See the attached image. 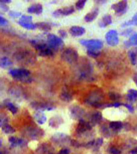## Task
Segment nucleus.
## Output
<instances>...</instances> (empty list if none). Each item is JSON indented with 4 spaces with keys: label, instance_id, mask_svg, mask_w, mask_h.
Listing matches in <instances>:
<instances>
[{
    "label": "nucleus",
    "instance_id": "f257e3e1",
    "mask_svg": "<svg viewBox=\"0 0 137 154\" xmlns=\"http://www.w3.org/2000/svg\"><path fill=\"white\" fill-rule=\"evenodd\" d=\"M9 75L14 80L17 81V82H20V83L30 84V83H33V81L31 72L25 68L9 69Z\"/></svg>",
    "mask_w": 137,
    "mask_h": 154
},
{
    "label": "nucleus",
    "instance_id": "f03ea898",
    "mask_svg": "<svg viewBox=\"0 0 137 154\" xmlns=\"http://www.w3.org/2000/svg\"><path fill=\"white\" fill-rule=\"evenodd\" d=\"M104 94L101 90L95 89L89 93V95L87 96L85 99V104L86 105L95 107V108H99L102 106V101H103Z\"/></svg>",
    "mask_w": 137,
    "mask_h": 154
},
{
    "label": "nucleus",
    "instance_id": "7ed1b4c3",
    "mask_svg": "<svg viewBox=\"0 0 137 154\" xmlns=\"http://www.w3.org/2000/svg\"><path fill=\"white\" fill-rule=\"evenodd\" d=\"M22 134L25 138L30 139V140H39L45 136V131L42 128L34 126V125H28L24 128Z\"/></svg>",
    "mask_w": 137,
    "mask_h": 154
},
{
    "label": "nucleus",
    "instance_id": "20e7f679",
    "mask_svg": "<svg viewBox=\"0 0 137 154\" xmlns=\"http://www.w3.org/2000/svg\"><path fill=\"white\" fill-rule=\"evenodd\" d=\"M14 59L16 60L17 63H20L22 65H31L36 62V54L31 53L30 51L24 49V51H20L14 54Z\"/></svg>",
    "mask_w": 137,
    "mask_h": 154
},
{
    "label": "nucleus",
    "instance_id": "39448f33",
    "mask_svg": "<svg viewBox=\"0 0 137 154\" xmlns=\"http://www.w3.org/2000/svg\"><path fill=\"white\" fill-rule=\"evenodd\" d=\"M61 57L66 63H70V65H75L79 60V54L76 49L72 48H67L62 51L61 54Z\"/></svg>",
    "mask_w": 137,
    "mask_h": 154
},
{
    "label": "nucleus",
    "instance_id": "423d86ee",
    "mask_svg": "<svg viewBox=\"0 0 137 154\" xmlns=\"http://www.w3.org/2000/svg\"><path fill=\"white\" fill-rule=\"evenodd\" d=\"M8 141L10 143V148L15 152H22L23 149L27 146V141L25 139L15 137V136H10L8 138Z\"/></svg>",
    "mask_w": 137,
    "mask_h": 154
},
{
    "label": "nucleus",
    "instance_id": "0eeeda50",
    "mask_svg": "<svg viewBox=\"0 0 137 154\" xmlns=\"http://www.w3.org/2000/svg\"><path fill=\"white\" fill-rule=\"evenodd\" d=\"M51 141L54 144L58 145V146L67 147L71 146L72 138L69 137L68 135L64 134V133H56V134H54L51 137Z\"/></svg>",
    "mask_w": 137,
    "mask_h": 154
},
{
    "label": "nucleus",
    "instance_id": "6e6552de",
    "mask_svg": "<svg viewBox=\"0 0 137 154\" xmlns=\"http://www.w3.org/2000/svg\"><path fill=\"white\" fill-rule=\"evenodd\" d=\"M46 43L51 48L52 51H58V49L62 48L64 46V42L60 36H57L54 34L48 33V37H46Z\"/></svg>",
    "mask_w": 137,
    "mask_h": 154
},
{
    "label": "nucleus",
    "instance_id": "1a4fd4ad",
    "mask_svg": "<svg viewBox=\"0 0 137 154\" xmlns=\"http://www.w3.org/2000/svg\"><path fill=\"white\" fill-rule=\"evenodd\" d=\"M8 94L12 99L16 101H22L23 99H25V91L22 87L17 86V85H13L12 87L9 88V91H8Z\"/></svg>",
    "mask_w": 137,
    "mask_h": 154
},
{
    "label": "nucleus",
    "instance_id": "9d476101",
    "mask_svg": "<svg viewBox=\"0 0 137 154\" xmlns=\"http://www.w3.org/2000/svg\"><path fill=\"white\" fill-rule=\"evenodd\" d=\"M30 107L33 108L36 111H52V110L56 109V106H54L51 103H48V102H31L30 103Z\"/></svg>",
    "mask_w": 137,
    "mask_h": 154
},
{
    "label": "nucleus",
    "instance_id": "9b49d317",
    "mask_svg": "<svg viewBox=\"0 0 137 154\" xmlns=\"http://www.w3.org/2000/svg\"><path fill=\"white\" fill-rule=\"evenodd\" d=\"M80 43L82 45L86 46L88 49L100 51V49L103 48V42L100 39H81Z\"/></svg>",
    "mask_w": 137,
    "mask_h": 154
},
{
    "label": "nucleus",
    "instance_id": "f8f14e48",
    "mask_svg": "<svg viewBox=\"0 0 137 154\" xmlns=\"http://www.w3.org/2000/svg\"><path fill=\"white\" fill-rule=\"evenodd\" d=\"M70 113H71V117L74 120L80 121L84 120L87 117V113L82 107L80 106H73L70 108Z\"/></svg>",
    "mask_w": 137,
    "mask_h": 154
},
{
    "label": "nucleus",
    "instance_id": "ddd939ff",
    "mask_svg": "<svg viewBox=\"0 0 137 154\" xmlns=\"http://www.w3.org/2000/svg\"><path fill=\"white\" fill-rule=\"evenodd\" d=\"M92 128H93V126L88 120H86V119H84V120H80L79 121V124H78L77 128H76V134H77L78 136L84 135L85 133L91 131Z\"/></svg>",
    "mask_w": 137,
    "mask_h": 154
},
{
    "label": "nucleus",
    "instance_id": "4468645a",
    "mask_svg": "<svg viewBox=\"0 0 137 154\" xmlns=\"http://www.w3.org/2000/svg\"><path fill=\"white\" fill-rule=\"evenodd\" d=\"M106 42L109 45L115 46L119 43V37H118V32L115 29H110L106 33Z\"/></svg>",
    "mask_w": 137,
    "mask_h": 154
},
{
    "label": "nucleus",
    "instance_id": "2eb2a0df",
    "mask_svg": "<svg viewBox=\"0 0 137 154\" xmlns=\"http://www.w3.org/2000/svg\"><path fill=\"white\" fill-rule=\"evenodd\" d=\"M127 0H121L118 3L112 5V9H114L117 15H123V14L127 11Z\"/></svg>",
    "mask_w": 137,
    "mask_h": 154
},
{
    "label": "nucleus",
    "instance_id": "dca6fc26",
    "mask_svg": "<svg viewBox=\"0 0 137 154\" xmlns=\"http://www.w3.org/2000/svg\"><path fill=\"white\" fill-rule=\"evenodd\" d=\"M37 154H52L54 153V148L49 143H42L36 148Z\"/></svg>",
    "mask_w": 137,
    "mask_h": 154
},
{
    "label": "nucleus",
    "instance_id": "f3484780",
    "mask_svg": "<svg viewBox=\"0 0 137 154\" xmlns=\"http://www.w3.org/2000/svg\"><path fill=\"white\" fill-rule=\"evenodd\" d=\"M74 11H75L74 6H68V7H65V8H60V9L54 11L52 14H54V17H61V16L70 15V14L74 13Z\"/></svg>",
    "mask_w": 137,
    "mask_h": 154
},
{
    "label": "nucleus",
    "instance_id": "a211bd4d",
    "mask_svg": "<svg viewBox=\"0 0 137 154\" xmlns=\"http://www.w3.org/2000/svg\"><path fill=\"white\" fill-rule=\"evenodd\" d=\"M87 117L89 119V122L91 123L92 126L94 125H97L99 123H101L102 120H103V116H102V113L101 112H94V113H91L90 115H87Z\"/></svg>",
    "mask_w": 137,
    "mask_h": 154
},
{
    "label": "nucleus",
    "instance_id": "6ab92c4d",
    "mask_svg": "<svg viewBox=\"0 0 137 154\" xmlns=\"http://www.w3.org/2000/svg\"><path fill=\"white\" fill-rule=\"evenodd\" d=\"M103 142H104L103 138H97V139H94V140L89 141L88 143L84 144V146H85L86 148H91V149L96 151V150H98L102 145H103Z\"/></svg>",
    "mask_w": 137,
    "mask_h": 154
},
{
    "label": "nucleus",
    "instance_id": "aec40b11",
    "mask_svg": "<svg viewBox=\"0 0 137 154\" xmlns=\"http://www.w3.org/2000/svg\"><path fill=\"white\" fill-rule=\"evenodd\" d=\"M60 99L63 102H66V103L72 102L74 97H73V93L71 92V90H69L68 88H64L60 94Z\"/></svg>",
    "mask_w": 137,
    "mask_h": 154
},
{
    "label": "nucleus",
    "instance_id": "412c9836",
    "mask_svg": "<svg viewBox=\"0 0 137 154\" xmlns=\"http://www.w3.org/2000/svg\"><path fill=\"white\" fill-rule=\"evenodd\" d=\"M63 123H64V119L61 117V116H54V117H51L48 121L49 126L51 128H54V129L59 128Z\"/></svg>",
    "mask_w": 137,
    "mask_h": 154
},
{
    "label": "nucleus",
    "instance_id": "4be33fe9",
    "mask_svg": "<svg viewBox=\"0 0 137 154\" xmlns=\"http://www.w3.org/2000/svg\"><path fill=\"white\" fill-rule=\"evenodd\" d=\"M3 106L6 107L13 115H16L17 112H18V107H17L14 103H12L10 99H6V100L3 101Z\"/></svg>",
    "mask_w": 137,
    "mask_h": 154
},
{
    "label": "nucleus",
    "instance_id": "5701e85b",
    "mask_svg": "<svg viewBox=\"0 0 137 154\" xmlns=\"http://www.w3.org/2000/svg\"><path fill=\"white\" fill-rule=\"evenodd\" d=\"M42 5L39 3H34L33 5H30V7L27 8V12L28 13H33V14H40L42 13Z\"/></svg>",
    "mask_w": 137,
    "mask_h": 154
},
{
    "label": "nucleus",
    "instance_id": "b1692460",
    "mask_svg": "<svg viewBox=\"0 0 137 154\" xmlns=\"http://www.w3.org/2000/svg\"><path fill=\"white\" fill-rule=\"evenodd\" d=\"M108 126L111 128L115 133H118L119 131H121V129H123L124 124H123V122H121V121H112V122H110Z\"/></svg>",
    "mask_w": 137,
    "mask_h": 154
},
{
    "label": "nucleus",
    "instance_id": "393cba45",
    "mask_svg": "<svg viewBox=\"0 0 137 154\" xmlns=\"http://www.w3.org/2000/svg\"><path fill=\"white\" fill-rule=\"evenodd\" d=\"M86 32V29L82 26H72L70 28V33L73 36H81Z\"/></svg>",
    "mask_w": 137,
    "mask_h": 154
},
{
    "label": "nucleus",
    "instance_id": "a878e982",
    "mask_svg": "<svg viewBox=\"0 0 137 154\" xmlns=\"http://www.w3.org/2000/svg\"><path fill=\"white\" fill-rule=\"evenodd\" d=\"M33 118L37 123L42 125L45 123L46 121V116L43 114V112H40V111H36L33 113Z\"/></svg>",
    "mask_w": 137,
    "mask_h": 154
},
{
    "label": "nucleus",
    "instance_id": "bb28decb",
    "mask_svg": "<svg viewBox=\"0 0 137 154\" xmlns=\"http://www.w3.org/2000/svg\"><path fill=\"white\" fill-rule=\"evenodd\" d=\"M101 132H102V134H103L106 138L112 137L113 135L117 134V133H115L109 126H106V125H103V126L101 127Z\"/></svg>",
    "mask_w": 137,
    "mask_h": 154
},
{
    "label": "nucleus",
    "instance_id": "cd10ccee",
    "mask_svg": "<svg viewBox=\"0 0 137 154\" xmlns=\"http://www.w3.org/2000/svg\"><path fill=\"white\" fill-rule=\"evenodd\" d=\"M12 66V60L7 57H0V68L2 69H9Z\"/></svg>",
    "mask_w": 137,
    "mask_h": 154
},
{
    "label": "nucleus",
    "instance_id": "c85d7f7f",
    "mask_svg": "<svg viewBox=\"0 0 137 154\" xmlns=\"http://www.w3.org/2000/svg\"><path fill=\"white\" fill-rule=\"evenodd\" d=\"M98 14H99V9H94L93 11H91V12H89V13H87L86 15H85V21L86 22H92V21H94V20L97 18V16H98Z\"/></svg>",
    "mask_w": 137,
    "mask_h": 154
},
{
    "label": "nucleus",
    "instance_id": "c756f323",
    "mask_svg": "<svg viewBox=\"0 0 137 154\" xmlns=\"http://www.w3.org/2000/svg\"><path fill=\"white\" fill-rule=\"evenodd\" d=\"M111 23H112V16L109 15V14H106L99 21V25H100V27H106L108 25L111 24Z\"/></svg>",
    "mask_w": 137,
    "mask_h": 154
},
{
    "label": "nucleus",
    "instance_id": "7c9ffc66",
    "mask_svg": "<svg viewBox=\"0 0 137 154\" xmlns=\"http://www.w3.org/2000/svg\"><path fill=\"white\" fill-rule=\"evenodd\" d=\"M128 57H129L131 63L133 66H135L137 63V48H130L128 51Z\"/></svg>",
    "mask_w": 137,
    "mask_h": 154
},
{
    "label": "nucleus",
    "instance_id": "2f4dec72",
    "mask_svg": "<svg viewBox=\"0 0 137 154\" xmlns=\"http://www.w3.org/2000/svg\"><path fill=\"white\" fill-rule=\"evenodd\" d=\"M36 28L45 31V32H48V31L51 30V25L48 22H37L36 23Z\"/></svg>",
    "mask_w": 137,
    "mask_h": 154
},
{
    "label": "nucleus",
    "instance_id": "473e14b6",
    "mask_svg": "<svg viewBox=\"0 0 137 154\" xmlns=\"http://www.w3.org/2000/svg\"><path fill=\"white\" fill-rule=\"evenodd\" d=\"M127 100L130 102V103H134V102L137 101V91L136 90L130 89L127 93Z\"/></svg>",
    "mask_w": 137,
    "mask_h": 154
},
{
    "label": "nucleus",
    "instance_id": "72a5a7b5",
    "mask_svg": "<svg viewBox=\"0 0 137 154\" xmlns=\"http://www.w3.org/2000/svg\"><path fill=\"white\" fill-rule=\"evenodd\" d=\"M18 24L20 26H22L23 28H26V29H30V30H33L36 28V23H33V22H23L21 20H18Z\"/></svg>",
    "mask_w": 137,
    "mask_h": 154
},
{
    "label": "nucleus",
    "instance_id": "f704fd0d",
    "mask_svg": "<svg viewBox=\"0 0 137 154\" xmlns=\"http://www.w3.org/2000/svg\"><path fill=\"white\" fill-rule=\"evenodd\" d=\"M1 129H2V131L5 133V134H8V135L14 134V133H15V131H16V130L14 129V128L11 126L9 123L6 124V125H4V126L2 127Z\"/></svg>",
    "mask_w": 137,
    "mask_h": 154
},
{
    "label": "nucleus",
    "instance_id": "c9c22d12",
    "mask_svg": "<svg viewBox=\"0 0 137 154\" xmlns=\"http://www.w3.org/2000/svg\"><path fill=\"white\" fill-rule=\"evenodd\" d=\"M8 122H9L8 116L3 112H0V128H2L4 125L8 124Z\"/></svg>",
    "mask_w": 137,
    "mask_h": 154
},
{
    "label": "nucleus",
    "instance_id": "e433bc0d",
    "mask_svg": "<svg viewBox=\"0 0 137 154\" xmlns=\"http://www.w3.org/2000/svg\"><path fill=\"white\" fill-rule=\"evenodd\" d=\"M87 54L90 57H94V59H97V57L101 54L100 51H96V49H88L87 51Z\"/></svg>",
    "mask_w": 137,
    "mask_h": 154
},
{
    "label": "nucleus",
    "instance_id": "4c0bfd02",
    "mask_svg": "<svg viewBox=\"0 0 137 154\" xmlns=\"http://www.w3.org/2000/svg\"><path fill=\"white\" fill-rule=\"evenodd\" d=\"M86 2H87V0H78V1L76 2V5H75L76 9H78V10L83 9L84 6H85V4H86Z\"/></svg>",
    "mask_w": 137,
    "mask_h": 154
},
{
    "label": "nucleus",
    "instance_id": "58836bf2",
    "mask_svg": "<svg viewBox=\"0 0 137 154\" xmlns=\"http://www.w3.org/2000/svg\"><path fill=\"white\" fill-rule=\"evenodd\" d=\"M109 98L114 102H117L119 99H120V95L117 94V93H115V92H113V93L111 92V93H109Z\"/></svg>",
    "mask_w": 137,
    "mask_h": 154
},
{
    "label": "nucleus",
    "instance_id": "ea45409f",
    "mask_svg": "<svg viewBox=\"0 0 137 154\" xmlns=\"http://www.w3.org/2000/svg\"><path fill=\"white\" fill-rule=\"evenodd\" d=\"M130 43V45H137V33L133 34L132 36L130 37V39L128 40Z\"/></svg>",
    "mask_w": 137,
    "mask_h": 154
},
{
    "label": "nucleus",
    "instance_id": "a19ab883",
    "mask_svg": "<svg viewBox=\"0 0 137 154\" xmlns=\"http://www.w3.org/2000/svg\"><path fill=\"white\" fill-rule=\"evenodd\" d=\"M108 152L110 154H121V150H119L118 148H116V147L111 146L108 149Z\"/></svg>",
    "mask_w": 137,
    "mask_h": 154
},
{
    "label": "nucleus",
    "instance_id": "79ce46f5",
    "mask_svg": "<svg viewBox=\"0 0 137 154\" xmlns=\"http://www.w3.org/2000/svg\"><path fill=\"white\" fill-rule=\"evenodd\" d=\"M19 20H21L23 22H31L33 21V17L30 15H21Z\"/></svg>",
    "mask_w": 137,
    "mask_h": 154
},
{
    "label": "nucleus",
    "instance_id": "37998d69",
    "mask_svg": "<svg viewBox=\"0 0 137 154\" xmlns=\"http://www.w3.org/2000/svg\"><path fill=\"white\" fill-rule=\"evenodd\" d=\"M123 104L120 103V102H113L112 104H106V105H104V107H114V108H118V107L122 106Z\"/></svg>",
    "mask_w": 137,
    "mask_h": 154
},
{
    "label": "nucleus",
    "instance_id": "c03bdc74",
    "mask_svg": "<svg viewBox=\"0 0 137 154\" xmlns=\"http://www.w3.org/2000/svg\"><path fill=\"white\" fill-rule=\"evenodd\" d=\"M58 154H70V149H69V148H67V147H64L59 151V153H58Z\"/></svg>",
    "mask_w": 137,
    "mask_h": 154
},
{
    "label": "nucleus",
    "instance_id": "a18cd8bd",
    "mask_svg": "<svg viewBox=\"0 0 137 154\" xmlns=\"http://www.w3.org/2000/svg\"><path fill=\"white\" fill-rule=\"evenodd\" d=\"M8 14H9L11 17H19V16H21V13H20V12H14V11H9Z\"/></svg>",
    "mask_w": 137,
    "mask_h": 154
},
{
    "label": "nucleus",
    "instance_id": "49530a36",
    "mask_svg": "<svg viewBox=\"0 0 137 154\" xmlns=\"http://www.w3.org/2000/svg\"><path fill=\"white\" fill-rule=\"evenodd\" d=\"M59 34H60V36H61V38H65V37L67 36V31L66 30H64V29H60L59 30Z\"/></svg>",
    "mask_w": 137,
    "mask_h": 154
},
{
    "label": "nucleus",
    "instance_id": "de8ad7c7",
    "mask_svg": "<svg viewBox=\"0 0 137 154\" xmlns=\"http://www.w3.org/2000/svg\"><path fill=\"white\" fill-rule=\"evenodd\" d=\"M8 24V21L6 19L4 18V17H2V16H0V25H7Z\"/></svg>",
    "mask_w": 137,
    "mask_h": 154
},
{
    "label": "nucleus",
    "instance_id": "09e8293b",
    "mask_svg": "<svg viewBox=\"0 0 137 154\" xmlns=\"http://www.w3.org/2000/svg\"><path fill=\"white\" fill-rule=\"evenodd\" d=\"M122 106H125V107H126V108H127L128 110H129V112H130V113H133V112H134V108L130 105V104H123Z\"/></svg>",
    "mask_w": 137,
    "mask_h": 154
},
{
    "label": "nucleus",
    "instance_id": "8fccbe9b",
    "mask_svg": "<svg viewBox=\"0 0 137 154\" xmlns=\"http://www.w3.org/2000/svg\"><path fill=\"white\" fill-rule=\"evenodd\" d=\"M132 32H133V30H132V29H129V28H128L127 30L123 31V32H122L121 34H122V35H124V36H128L129 34H131Z\"/></svg>",
    "mask_w": 137,
    "mask_h": 154
},
{
    "label": "nucleus",
    "instance_id": "3c124183",
    "mask_svg": "<svg viewBox=\"0 0 137 154\" xmlns=\"http://www.w3.org/2000/svg\"><path fill=\"white\" fill-rule=\"evenodd\" d=\"M131 21H132V24H133V25H137V13L132 17Z\"/></svg>",
    "mask_w": 137,
    "mask_h": 154
},
{
    "label": "nucleus",
    "instance_id": "603ef678",
    "mask_svg": "<svg viewBox=\"0 0 137 154\" xmlns=\"http://www.w3.org/2000/svg\"><path fill=\"white\" fill-rule=\"evenodd\" d=\"M11 0H0V4H8L10 3Z\"/></svg>",
    "mask_w": 137,
    "mask_h": 154
},
{
    "label": "nucleus",
    "instance_id": "864d4df0",
    "mask_svg": "<svg viewBox=\"0 0 137 154\" xmlns=\"http://www.w3.org/2000/svg\"><path fill=\"white\" fill-rule=\"evenodd\" d=\"M95 1H96V3H98V4H103L105 2H107L108 0H95Z\"/></svg>",
    "mask_w": 137,
    "mask_h": 154
},
{
    "label": "nucleus",
    "instance_id": "5fc2aeb1",
    "mask_svg": "<svg viewBox=\"0 0 137 154\" xmlns=\"http://www.w3.org/2000/svg\"><path fill=\"white\" fill-rule=\"evenodd\" d=\"M0 154H10V152L6 149H3V150H0Z\"/></svg>",
    "mask_w": 137,
    "mask_h": 154
},
{
    "label": "nucleus",
    "instance_id": "6e6d98bb",
    "mask_svg": "<svg viewBox=\"0 0 137 154\" xmlns=\"http://www.w3.org/2000/svg\"><path fill=\"white\" fill-rule=\"evenodd\" d=\"M130 154H137V147L133 148V149L130 150Z\"/></svg>",
    "mask_w": 137,
    "mask_h": 154
},
{
    "label": "nucleus",
    "instance_id": "4d7b16f0",
    "mask_svg": "<svg viewBox=\"0 0 137 154\" xmlns=\"http://www.w3.org/2000/svg\"><path fill=\"white\" fill-rule=\"evenodd\" d=\"M133 81H134V83H135V85L137 86V72L133 75Z\"/></svg>",
    "mask_w": 137,
    "mask_h": 154
},
{
    "label": "nucleus",
    "instance_id": "13d9d810",
    "mask_svg": "<svg viewBox=\"0 0 137 154\" xmlns=\"http://www.w3.org/2000/svg\"><path fill=\"white\" fill-rule=\"evenodd\" d=\"M2 107H3V106H1V105H0V109H1V108H2Z\"/></svg>",
    "mask_w": 137,
    "mask_h": 154
},
{
    "label": "nucleus",
    "instance_id": "bf43d9fd",
    "mask_svg": "<svg viewBox=\"0 0 137 154\" xmlns=\"http://www.w3.org/2000/svg\"><path fill=\"white\" fill-rule=\"evenodd\" d=\"M136 132H137V126H136Z\"/></svg>",
    "mask_w": 137,
    "mask_h": 154
}]
</instances>
